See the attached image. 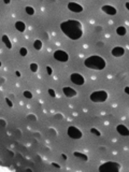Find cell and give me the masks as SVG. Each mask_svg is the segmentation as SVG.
I'll return each mask as SVG.
<instances>
[{"label": "cell", "mask_w": 129, "mask_h": 172, "mask_svg": "<svg viewBox=\"0 0 129 172\" xmlns=\"http://www.w3.org/2000/svg\"><path fill=\"white\" fill-rule=\"evenodd\" d=\"M73 156L81 159L82 161H88V156L82 152H78V151H75V152H73Z\"/></svg>", "instance_id": "5bb4252c"}, {"label": "cell", "mask_w": 129, "mask_h": 172, "mask_svg": "<svg viewBox=\"0 0 129 172\" xmlns=\"http://www.w3.org/2000/svg\"><path fill=\"white\" fill-rule=\"evenodd\" d=\"M90 133H92L93 135L96 136V137H101V133L98 130V129H97V128H95V127L90 128Z\"/></svg>", "instance_id": "ffe728a7"}, {"label": "cell", "mask_w": 129, "mask_h": 172, "mask_svg": "<svg viewBox=\"0 0 129 172\" xmlns=\"http://www.w3.org/2000/svg\"><path fill=\"white\" fill-rule=\"evenodd\" d=\"M63 95L66 96V97H68V98L75 97V96L78 95L77 91H75V89H73L72 87H69V86H65V87H63Z\"/></svg>", "instance_id": "30bf717a"}, {"label": "cell", "mask_w": 129, "mask_h": 172, "mask_svg": "<svg viewBox=\"0 0 129 172\" xmlns=\"http://www.w3.org/2000/svg\"><path fill=\"white\" fill-rule=\"evenodd\" d=\"M60 30L70 40L77 41L81 39L83 36V25L80 21L68 20L60 23Z\"/></svg>", "instance_id": "6da1fadb"}, {"label": "cell", "mask_w": 129, "mask_h": 172, "mask_svg": "<svg viewBox=\"0 0 129 172\" xmlns=\"http://www.w3.org/2000/svg\"><path fill=\"white\" fill-rule=\"evenodd\" d=\"M29 69H30L31 72L36 73L38 71V69H39V66H38V64H36V62H31V64L29 65Z\"/></svg>", "instance_id": "d6986e66"}, {"label": "cell", "mask_w": 129, "mask_h": 172, "mask_svg": "<svg viewBox=\"0 0 129 172\" xmlns=\"http://www.w3.org/2000/svg\"><path fill=\"white\" fill-rule=\"evenodd\" d=\"M14 26H15L16 30L20 31V32H24V31L26 30V24H25L24 22H22V21H17Z\"/></svg>", "instance_id": "4fadbf2b"}, {"label": "cell", "mask_w": 129, "mask_h": 172, "mask_svg": "<svg viewBox=\"0 0 129 172\" xmlns=\"http://www.w3.org/2000/svg\"><path fill=\"white\" fill-rule=\"evenodd\" d=\"M126 33H127V28L125 26H118L117 28H116V35L123 37V36H125Z\"/></svg>", "instance_id": "2e32d148"}, {"label": "cell", "mask_w": 129, "mask_h": 172, "mask_svg": "<svg viewBox=\"0 0 129 172\" xmlns=\"http://www.w3.org/2000/svg\"><path fill=\"white\" fill-rule=\"evenodd\" d=\"M124 93L126 94V95H129V86H126L124 88Z\"/></svg>", "instance_id": "4316f807"}, {"label": "cell", "mask_w": 129, "mask_h": 172, "mask_svg": "<svg viewBox=\"0 0 129 172\" xmlns=\"http://www.w3.org/2000/svg\"><path fill=\"white\" fill-rule=\"evenodd\" d=\"M116 131L120 133L123 137H128L129 136V129L127 126L123 125V124H120V125L116 126Z\"/></svg>", "instance_id": "8fae6325"}, {"label": "cell", "mask_w": 129, "mask_h": 172, "mask_svg": "<svg viewBox=\"0 0 129 172\" xmlns=\"http://www.w3.org/2000/svg\"><path fill=\"white\" fill-rule=\"evenodd\" d=\"M10 2H11L10 0H5V3H6V5H8V3H10Z\"/></svg>", "instance_id": "4dcf8cb0"}, {"label": "cell", "mask_w": 129, "mask_h": 172, "mask_svg": "<svg viewBox=\"0 0 129 172\" xmlns=\"http://www.w3.org/2000/svg\"><path fill=\"white\" fill-rule=\"evenodd\" d=\"M61 157H63V160H67V155L66 154H61Z\"/></svg>", "instance_id": "f1b7e54d"}, {"label": "cell", "mask_w": 129, "mask_h": 172, "mask_svg": "<svg viewBox=\"0 0 129 172\" xmlns=\"http://www.w3.org/2000/svg\"><path fill=\"white\" fill-rule=\"evenodd\" d=\"M25 12H26V14H28L29 16H32L33 14H35V9H33L32 7H30V6H27V7L25 8Z\"/></svg>", "instance_id": "ac0fdd59"}, {"label": "cell", "mask_w": 129, "mask_h": 172, "mask_svg": "<svg viewBox=\"0 0 129 172\" xmlns=\"http://www.w3.org/2000/svg\"><path fill=\"white\" fill-rule=\"evenodd\" d=\"M53 57L55 60L59 62H67L69 60V54L66 51H63V50H57L53 54Z\"/></svg>", "instance_id": "8992f818"}, {"label": "cell", "mask_w": 129, "mask_h": 172, "mask_svg": "<svg viewBox=\"0 0 129 172\" xmlns=\"http://www.w3.org/2000/svg\"><path fill=\"white\" fill-rule=\"evenodd\" d=\"M70 81L72 82L74 85H78V86H83L84 84H85V79H84V77L78 72L71 73Z\"/></svg>", "instance_id": "52a82bcc"}, {"label": "cell", "mask_w": 129, "mask_h": 172, "mask_svg": "<svg viewBox=\"0 0 129 172\" xmlns=\"http://www.w3.org/2000/svg\"><path fill=\"white\" fill-rule=\"evenodd\" d=\"M15 75H16L17 77H22V73H21L18 70H16V71H15Z\"/></svg>", "instance_id": "83f0119b"}, {"label": "cell", "mask_w": 129, "mask_h": 172, "mask_svg": "<svg viewBox=\"0 0 129 172\" xmlns=\"http://www.w3.org/2000/svg\"><path fill=\"white\" fill-rule=\"evenodd\" d=\"M27 54H28V50H27L26 47H21L20 49V55L23 56V57H25V56H27Z\"/></svg>", "instance_id": "7402d4cb"}, {"label": "cell", "mask_w": 129, "mask_h": 172, "mask_svg": "<svg viewBox=\"0 0 129 172\" xmlns=\"http://www.w3.org/2000/svg\"><path fill=\"white\" fill-rule=\"evenodd\" d=\"M108 97L109 95L105 91H95L89 95L90 101L94 103H103L108 100Z\"/></svg>", "instance_id": "277c9868"}, {"label": "cell", "mask_w": 129, "mask_h": 172, "mask_svg": "<svg viewBox=\"0 0 129 172\" xmlns=\"http://www.w3.org/2000/svg\"><path fill=\"white\" fill-rule=\"evenodd\" d=\"M101 11L104 12L105 14H108V15H116V13H117V10H116L115 7H113V6H110V5H104L101 7Z\"/></svg>", "instance_id": "9c48e42d"}, {"label": "cell", "mask_w": 129, "mask_h": 172, "mask_svg": "<svg viewBox=\"0 0 129 172\" xmlns=\"http://www.w3.org/2000/svg\"><path fill=\"white\" fill-rule=\"evenodd\" d=\"M111 54H112V56H114V57H122V56H124V54H125V49L122 47H115L112 49Z\"/></svg>", "instance_id": "7c38bea8"}, {"label": "cell", "mask_w": 129, "mask_h": 172, "mask_svg": "<svg viewBox=\"0 0 129 172\" xmlns=\"http://www.w3.org/2000/svg\"><path fill=\"white\" fill-rule=\"evenodd\" d=\"M1 40H2V42L5 43V45L8 47V49H9V50L12 49V42H11V40L9 39V37H8L7 35H3L2 37H1Z\"/></svg>", "instance_id": "9a60e30c"}, {"label": "cell", "mask_w": 129, "mask_h": 172, "mask_svg": "<svg viewBox=\"0 0 129 172\" xmlns=\"http://www.w3.org/2000/svg\"><path fill=\"white\" fill-rule=\"evenodd\" d=\"M47 93H48V95H50L51 97H53V98L56 97V93H55V91L53 88H48L47 89Z\"/></svg>", "instance_id": "603a6c76"}, {"label": "cell", "mask_w": 129, "mask_h": 172, "mask_svg": "<svg viewBox=\"0 0 129 172\" xmlns=\"http://www.w3.org/2000/svg\"><path fill=\"white\" fill-rule=\"evenodd\" d=\"M23 96H24L25 98H27V99H32V97H33L32 93L29 91H25L24 93H23Z\"/></svg>", "instance_id": "44dd1931"}, {"label": "cell", "mask_w": 129, "mask_h": 172, "mask_svg": "<svg viewBox=\"0 0 129 172\" xmlns=\"http://www.w3.org/2000/svg\"><path fill=\"white\" fill-rule=\"evenodd\" d=\"M67 133H68L69 138L73 140H79L83 137V133L75 126H69L68 129H67Z\"/></svg>", "instance_id": "5b68a950"}, {"label": "cell", "mask_w": 129, "mask_h": 172, "mask_svg": "<svg viewBox=\"0 0 129 172\" xmlns=\"http://www.w3.org/2000/svg\"><path fill=\"white\" fill-rule=\"evenodd\" d=\"M84 66L92 70L100 71L103 70L107 66V62L103 57L99 55H92L84 60Z\"/></svg>", "instance_id": "7a4b0ae2"}, {"label": "cell", "mask_w": 129, "mask_h": 172, "mask_svg": "<svg viewBox=\"0 0 129 172\" xmlns=\"http://www.w3.org/2000/svg\"><path fill=\"white\" fill-rule=\"evenodd\" d=\"M46 72H47L48 75H52L53 74V69L51 66H46Z\"/></svg>", "instance_id": "cb8c5ba5"}, {"label": "cell", "mask_w": 129, "mask_h": 172, "mask_svg": "<svg viewBox=\"0 0 129 172\" xmlns=\"http://www.w3.org/2000/svg\"><path fill=\"white\" fill-rule=\"evenodd\" d=\"M6 102H7V104H8V106H9L10 107V108H12V107H13V103H12V101H11V100H10L9 99V98H6Z\"/></svg>", "instance_id": "d4e9b609"}, {"label": "cell", "mask_w": 129, "mask_h": 172, "mask_svg": "<svg viewBox=\"0 0 129 172\" xmlns=\"http://www.w3.org/2000/svg\"><path fill=\"white\" fill-rule=\"evenodd\" d=\"M125 7H126V9L129 11V1H128V2H126V3H125Z\"/></svg>", "instance_id": "f546056e"}, {"label": "cell", "mask_w": 129, "mask_h": 172, "mask_svg": "<svg viewBox=\"0 0 129 172\" xmlns=\"http://www.w3.org/2000/svg\"><path fill=\"white\" fill-rule=\"evenodd\" d=\"M122 169L120 163L116 161H105L99 166V172H117Z\"/></svg>", "instance_id": "3957f363"}, {"label": "cell", "mask_w": 129, "mask_h": 172, "mask_svg": "<svg viewBox=\"0 0 129 172\" xmlns=\"http://www.w3.org/2000/svg\"><path fill=\"white\" fill-rule=\"evenodd\" d=\"M52 166L55 168H57V169H60V165H58L57 163H52Z\"/></svg>", "instance_id": "484cf974"}, {"label": "cell", "mask_w": 129, "mask_h": 172, "mask_svg": "<svg viewBox=\"0 0 129 172\" xmlns=\"http://www.w3.org/2000/svg\"><path fill=\"white\" fill-rule=\"evenodd\" d=\"M67 8L69 9V11L73 12V13H81V12H83V10H84L83 7L78 2H69L68 6H67Z\"/></svg>", "instance_id": "ba28073f"}, {"label": "cell", "mask_w": 129, "mask_h": 172, "mask_svg": "<svg viewBox=\"0 0 129 172\" xmlns=\"http://www.w3.org/2000/svg\"><path fill=\"white\" fill-rule=\"evenodd\" d=\"M42 47H43V43H42L41 40L40 39L35 40V42H33V49L37 50V51H40L42 49Z\"/></svg>", "instance_id": "e0dca14e"}]
</instances>
